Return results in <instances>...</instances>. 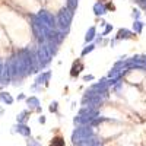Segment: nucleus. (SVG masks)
Instances as JSON below:
<instances>
[{
    "label": "nucleus",
    "mask_w": 146,
    "mask_h": 146,
    "mask_svg": "<svg viewBox=\"0 0 146 146\" xmlns=\"http://www.w3.org/2000/svg\"><path fill=\"white\" fill-rule=\"evenodd\" d=\"M50 146H64V140L62 137H54Z\"/></svg>",
    "instance_id": "f257e3e1"
},
{
    "label": "nucleus",
    "mask_w": 146,
    "mask_h": 146,
    "mask_svg": "<svg viewBox=\"0 0 146 146\" xmlns=\"http://www.w3.org/2000/svg\"><path fill=\"white\" fill-rule=\"evenodd\" d=\"M28 146H40L38 143H34V142H28Z\"/></svg>",
    "instance_id": "f03ea898"
}]
</instances>
